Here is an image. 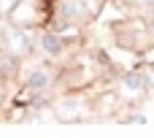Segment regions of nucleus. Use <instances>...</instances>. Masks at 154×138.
Here are the masks:
<instances>
[{
    "label": "nucleus",
    "instance_id": "nucleus-1",
    "mask_svg": "<svg viewBox=\"0 0 154 138\" xmlns=\"http://www.w3.org/2000/svg\"><path fill=\"white\" fill-rule=\"evenodd\" d=\"M24 84H27V89H46V87L51 84V71L43 68V65H35V68L27 71Z\"/></svg>",
    "mask_w": 154,
    "mask_h": 138
},
{
    "label": "nucleus",
    "instance_id": "nucleus-2",
    "mask_svg": "<svg viewBox=\"0 0 154 138\" xmlns=\"http://www.w3.org/2000/svg\"><path fill=\"white\" fill-rule=\"evenodd\" d=\"M143 89H146V79H143V71L127 73V76L122 79V92H125L127 98H138Z\"/></svg>",
    "mask_w": 154,
    "mask_h": 138
},
{
    "label": "nucleus",
    "instance_id": "nucleus-3",
    "mask_svg": "<svg viewBox=\"0 0 154 138\" xmlns=\"http://www.w3.org/2000/svg\"><path fill=\"white\" fill-rule=\"evenodd\" d=\"M38 49L46 54V57H60L62 54V38L57 33H43L38 38Z\"/></svg>",
    "mask_w": 154,
    "mask_h": 138
},
{
    "label": "nucleus",
    "instance_id": "nucleus-4",
    "mask_svg": "<svg viewBox=\"0 0 154 138\" xmlns=\"http://www.w3.org/2000/svg\"><path fill=\"white\" fill-rule=\"evenodd\" d=\"M30 46H32L30 33H14V35H11V49H14L16 54H27Z\"/></svg>",
    "mask_w": 154,
    "mask_h": 138
},
{
    "label": "nucleus",
    "instance_id": "nucleus-5",
    "mask_svg": "<svg viewBox=\"0 0 154 138\" xmlns=\"http://www.w3.org/2000/svg\"><path fill=\"white\" fill-rule=\"evenodd\" d=\"M143 79H146V89H154V68L143 71Z\"/></svg>",
    "mask_w": 154,
    "mask_h": 138
},
{
    "label": "nucleus",
    "instance_id": "nucleus-6",
    "mask_svg": "<svg viewBox=\"0 0 154 138\" xmlns=\"http://www.w3.org/2000/svg\"><path fill=\"white\" fill-rule=\"evenodd\" d=\"M60 114L68 119V114H76V103H62V106H60Z\"/></svg>",
    "mask_w": 154,
    "mask_h": 138
},
{
    "label": "nucleus",
    "instance_id": "nucleus-7",
    "mask_svg": "<svg viewBox=\"0 0 154 138\" xmlns=\"http://www.w3.org/2000/svg\"><path fill=\"white\" fill-rule=\"evenodd\" d=\"M130 122H138V125H149V117H146L143 111H138V114H133V117H130Z\"/></svg>",
    "mask_w": 154,
    "mask_h": 138
},
{
    "label": "nucleus",
    "instance_id": "nucleus-8",
    "mask_svg": "<svg viewBox=\"0 0 154 138\" xmlns=\"http://www.w3.org/2000/svg\"><path fill=\"white\" fill-rule=\"evenodd\" d=\"M0 3H3V5H5V8H14V5H16V3H19V0H0Z\"/></svg>",
    "mask_w": 154,
    "mask_h": 138
},
{
    "label": "nucleus",
    "instance_id": "nucleus-9",
    "mask_svg": "<svg viewBox=\"0 0 154 138\" xmlns=\"http://www.w3.org/2000/svg\"><path fill=\"white\" fill-rule=\"evenodd\" d=\"M149 30H152V35H154V16H152V22H149Z\"/></svg>",
    "mask_w": 154,
    "mask_h": 138
},
{
    "label": "nucleus",
    "instance_id": "nucleus-10",
    "mask_svg": "<svg viewBox=\"0 0 154 138\" xmlns=\"http://www.w3.org/2000/svg\"><path fill=\"white\" fill-rule=\"evenodd\" d=\"M146 3H149V5H154V0H146Z\"/></svg>",
    "mask_w": 154,
    "mask_h": 138
},
{
    "label": "nucleus",
    "instance_id": "nucleus-11",
    "mask_svg": "<svg viewBox=\"0 0 154 138\" xmlns=\"http://www.w3.org/2000/svg\"><path fill=\"white\" fill-rule=\"evenodd\" d=\"M0 98H3V89H0Z\"/></svg>",
    "mask_w": 154,
    "mask_h": 138
}]
</instances>
